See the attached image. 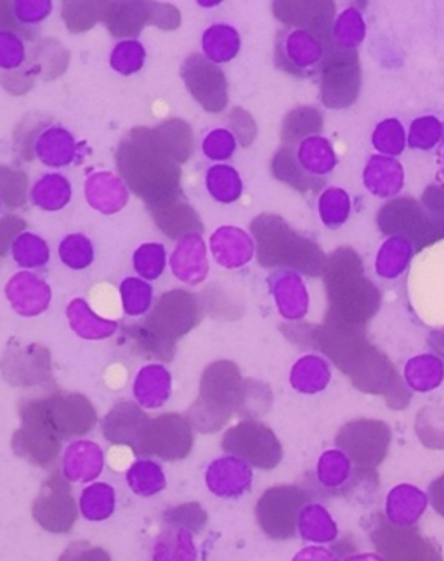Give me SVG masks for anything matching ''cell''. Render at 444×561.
<instances>
[{
	"label": "cell",
	"instance_id": "6da1fadb",
	"mask_svg": "<svg viewBox=\"0 0 444 561\" xmlns=\"http://www.w3.org/2000/svg\"><path fill=\"white\" fill-rule=\"evenodd\" d=\"M318 347L329 355L342 373L353 378L357 388L365 392L387 393V397L396 393L398 399L408 402L410 396L401 387L392 364L366 342L363 327L327 319V324L318 334Z\"/></svg>",
	"mask_w": 444,
	"mask_h": 561
},
{
	"label": "cell",
	"instance_id": "7a4b0ae2",
	"mask_svg": "<svg viewBox=\"0 0 444 561\" xmlns=\"http://www.w3.org/2000/svg\"><path fill=\"white\" fill-rule=\"evenodd\" d=\"M329 288V321L363 327V322L377 309V291L363 277L360 259L351 250L337 252L327 265Z\"/></svg>",
	"mask_w": 444,
	"mask_h": 561
},
{
	"label": "cell",
	"instance_id": "3957f363",
	"mask_svg": "<svg viewBox=\"0 0 444 561\" xmlns=\"http://www.w3.org/2000/svg\"><path fill=\"white\" fill-rule=\"evenodd\" d=\"M335 442L357 473L368 477L386 458L390 430L383 421L357 420L342 426Z\"/></svg>",
	"mask_w": 444,
	"mask_h": 561
},
{
	"label": "cell",
	"instance_id": "277c9868",
	"mask_svg": "<svg viewBox=\"0 0 444 561\" xmlns=\"http://www.w3.org/2000/svg\"><path fill=\"white\" fill-rule=\"evenodd\" d=\"M372 541L386 561H441L440 548L415 527L399 528L378 522Z\"/></svg>",
	"mask_w": 444,
	"mask_h": 561
},
{
	"label": "cell",
	"instance_id": "5b68a950",
	"mask_svg": "<svg viewBox=\"0 0 444 561\" xmlns=\"http://www.w3.org/2000/svg\"><path fill=\"white\" fill-rule=\"evenodd\" d=\"M308 500L309 495L299 488L271 489L259 503L261 527L274 539H288L294 536L300 512Z\"/></svg>",
	"mask_w": 444,
	"mask_h": 561
},
{
	"label": "cell",
	"instance_id": "8992f818",
	"mask_svg": "<svg viewBox=\"0 0 444 561\" xmlns=\"http://www.w3.org/2000/svg\"><path fill=\"white\" fill-rule=\"evenodd\" d=\"M241 449V456L258 465V467L270 470L276 467L282 459V447L280 442L274 437L273 432L264 425H255V423H246L238 428L232 430L226 435L225 449Z\"/></svg>",
	"mask_w": 444,
	"mask_h": 561
},
{
	"label": "cell",
	"instance_id": "52a82bcc",
	"mask_svg": "<svg viewBox=\"0 0 444 561\" xmlns=\"http://www.w3.org/2000/svg\"><path fill=\"white\" fill-rule=\"evenodd\" d=\"M428 508V495L413 485H398L387 497V522L399 528H410Z\"/></svg>",
	"mask_w": 444,
	"mask_h": 561
},
{
	"label": "cell",
	"instance_id": "ba28073f",
	"mask_svg": "<svg viewBox=\"0 0 444 561\" xmlns=\"http://www.w3.org/2000/svg\"><path fill=\"white\" fill-rule=\"evenodd\" d=\"M325 85L335 95H356L357 59L353 50L335 47L325 62Z\"/></svg>",
	"mask_w": 444,
	"mask_h": 561
},
{
	"label": "cell",
	"instance_id": "9c48e42d",
	"mask_svg": "<svg viewBox=\"0 0 444 561\" xmlns=\"http://www.w3.org/2000/svg\"><path fill=\"white\" fill-rule=\"evenodd\" d=\"M299 530L304 539L315 542L335 541L337 525L332 516L320 504L304 506L299 515Z\"/></svg>",
	"mask_w": 444,
	"mask_h": 561
},
{
	"label": "cell",
	"instance_id": "30bf717a",
	"mask_svg": "<svg viewBox=\"0 0 444 561\" xmlns=\"http://www.w3.org/2000/svg\"><path fill=\"white\" fill-rule=\"evenodd\" d=\"M353 462L342 450H327L318 462V480L325 488L342 489L353 477Z\"/></svg>",
	"mask_w": 444,
	"mask_h": 561
},
{
	"label": "cell",
	"instance_id": "8fae6325",
	"mask_svg": "<svg viewBox=\"0 0 444 561\" xmlns=\"http://www.w3.org/2000/svg\"><path fill=\"white\" fill-rule=\"evenodd\" d=\"M294 561H337V558L330 549L308 548L303 549Z\"/></svg>",
	"mask_w": 444,
	"mask_h": 561
},
{
	"label": "cell",
	"instance_id": "7c38bea8",
	"mask_svg": "<svg viewBox=\"0 0 444 561\" xmlns=\"http://www.w3.org/2000/svg\"><path fill=\"white\" fill-rule=\"evenodd\" d=\"M429 495H431L432 508L436 510L441 516H444V474L431 483Z\"/></svg>",
	"mask_w": 444,
	"mask_h": 561
},
{
	"label": "cell",
	"instance_id": "4fadbf2b",
	"mask_svg": "<svg viewBox=\"0 0 444 561\" xmlns=\"http://www.w3.org/2000/svg\"><path fill=\"white\" fill-rule=\"evenodd\" d=\"M345 561H386L380 554L375 553H362L354 554V557L348 558Z\"/></svg>",
	"mask_w": 444,
	"mask_h": 561
},
{
	"label": "cell",
	"instance_id": "5bb4252c",
	"mask_svg": "<svg viewBox=\"0 0 444 561\" xmlns=\"http://www.w3.org/2000/svg\"><path fill=\"white\" fill-rule=\"evenodd\" d=\"M434 347H436V351L440 352L441 355H444V336L440 342H434Z\"/></svg>",
	"mask_w": 444,
	"mask_h": 561
}]
</instances>
